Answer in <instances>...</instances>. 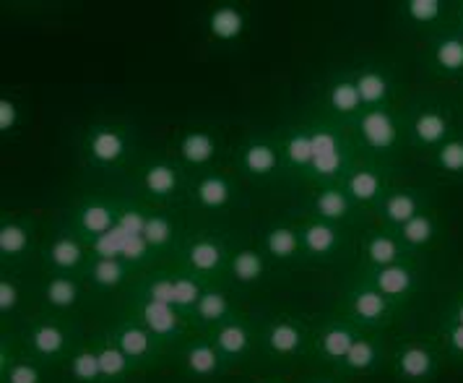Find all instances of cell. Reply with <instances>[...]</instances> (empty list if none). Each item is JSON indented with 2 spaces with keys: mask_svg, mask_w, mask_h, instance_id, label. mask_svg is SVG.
Instances as JSON below:
<instances>
[{
  "mask_svg": "<svg viewBox=\"0 0 463 383\" xmlns=\"http://www.w3.org/2000/svg\"><path fill=\"white\" fill-rule=\"evenodd\" d=\"M76 157L86 170L99 175L130 172L144 157L141 133L136 123L120 115H102L89 120L76 139Z\"/></svg>",
  "mask_w": 463,
  "mask_h": 383,
  "instance_id": "obj_1",
  "label": "cell"
},
{
  "mask_svg": "<svg viewBox=\"0 0 463 383\" xmlns=\"http://www.w3.org/2000/svg\"><path fill=\"white\" fill-rule=\"evenodd\" d=\"M130 188L141 204L151 209L188 206L190 172L175 159L172 151H144L136 168L128 172Z\"/></svg>",
  "mask_w": 463,
  "mask_h": 383,
  "instance_id": "obj_2",
  "label": "cell"
},
{
  "mask_svg": "<svg viewBox=\"0 0 463 383\" xmlns=\"http://www.w3.org/2000/svg\"><path fill=\"white\" fill-rule=\"evenodd\" d=\"M16 331L22 337L26 352L37 360L47 362L55 370H61L63 362L76 352V347L89 337L79 316L47 313V311L26 313L16 323Z\"/></svg>",
  "mask_w": 463,
  "mask_h": 383,
  "instance_id": "obj_3",
  "label": "cell"
},
{
  "mask_svg": "<svg viewBox=\"0 0 463 383\" xmlns=\"http://www.w3.org/2000/svg\"><path fill=\"white\" fill-rule=\"evenodd\" d=\"M307 126L313 133V165L307 172L305 188L326 186V183H341L349 168L362 157L352 133L334 120L320 118L317 112H310Z\"/></svg>",
  "mask_w": 463,
  "mask_h": 383,
  "instance_id": "obj_4",
  "label": "cell"
},
{
  "mask_svg": "<svg viewBox=\"0 0 463 383\" xmlns=\"http://www.w3.org/2000/svg\"><path fill=\"white\" fill-rule=\"evenodd\" d=\"M230 165L242 183L255 188L287 186L284 151L279 128L276 130H248L230 151Z\"/></svg>",
  "mask_w": 463,
  "mask_h": 383,
  "instance_id": "obj_5",
  "label": "cell"
},
{
  "mask_svg": "<svg viewBox=\"0 0 463 383\" xmlns=\"http://www.w3.org/2000/svg\"><path fill=\"white\" fill-rule=\"evenodd\" d=\"M403 102L378 110H362L357 118L346 126L362 157L399 165L401 151L406 147V128H403Z\"/></svg>",
  "mask_w": 463,
  "mask_h": 383,
  "instance_id": "obj_6",
  "label": "cell"
},
{
  "mask_svg": "<svg viewBox=\"0 0 463 383\" xmlns=\"http://www.w3.org/2000/svg\"><path fill=\"white\" fill-rule=\"evenodd\" d=\"M316 316L299 311H274L260 319V358L271 362H305L313 349Z\"/></svg>",
  "mask_w": 463,
  "mask_h": 383,
  "instance_id": "obj_7",
  "label": "cell"
},
{
  "mask_svg": "<svg viewBox=\"0 0 463 383\" xmlns=\"http://www.w3.org/2000/svg\"><path fill=\"white\" fill-rule=\"evenodd\" d=\"M403 128H406V147L420 154H430L448 141L461 123L458 112L448 100L440 97H420L403 102Z\"/></svg>",
  "mask_w": 463,
  "mask_h": 383,
  "instance_id": "obj_8",
  "label": "cell"
},
{
  "mask_svg": "<svg viewBox=\"0 0 463 383\" xmlns=\"http://www.w3.org/2000/svg\"><path fill=\"white\" fill-rule=\"evenodd\" d=\"M334 311L354 321L364 331H388L396 321L406 316L403 308L391 302L378 287H373L367 279H362L354 272L341 284Z\"/></svg>",
  "mask_w": 463,
  "mask_h": 383,
  "instance_id": "obj_9",
  "label": "cell"
},
{
  "mask_svg": "<svg viewBox=\"0 0 463 383\" xmlns=\"http://www.w3.org/2000/svg\"><path fill=\"white\" fill-rule=\"evenodd\" d=\"M169 151L190 175L213 170L219 165H227L230 157L227 130L219 123L180 126L169 139Z\"/></svg>",
  "mask_w": 463,
  "mask_h": 383,
  "instance_id": "obj_10",
  "label": "cell"
},
{
  "mask_svg": "<svg viewBox=\"0 0 463 383\" xmlns=\"http://www.w3.org/2000/svg\"><path fill=\"white\" fill-rule=\"evenodd\" d=\"M232 245L234 240L230 235L213 227L185 233L180 248L172 255V263L203 282H227Z\"/></svg>",
  "mask_w": 463,
  "mask_h": 383,
  "instance_id": "obj_11",
  "label": "cell"
},
{
  "mask_svg": "<svg viewBox=\"0 0 463 383\" xmlns=\"http://www.w3.org/2000/svg\"><path fill=\"white\" fill-rule=\"evenodd\" d=\"M445 368L440 344L430 331L403 337L391 347L388 376L393 383H438Z\"/></svg>",
  "mask_w": 463,
  "mask_h": 383,
  "instance_id": "obj_12",
  "label": "cell"
},
{
  "mask_svg": "<svg viewBox=\"0 0 463 383\" xmlns=\"http://www.w3.org/2000/svg\"><path fill=\"white\" fill-rule=\"evenodd\" d=\"M209 282L198 279L185 269L167 263V266H151L144 269L138 279L133 282V287L126 292V298L151 300V302H167V305H177L188 313L195 305V300L201 298L203 287Z\"/></svg>",
  "mask_w": 463,
  "mask_h": 383,
  "instance_id": "obj_13",
  "label": "cell"
},
{
  "mask_svg": "<svg viewBox=\"0 0 463 383\" xmlns=\"http://www.w3.org/2000/svg\"><path fill=\"white\" fill-rule=\"evenodd\" d=\"M43 219L32 209H5L0 214V269L26 272L37 261L44 237Z\"/></svg>",
  "mask_w": 463,
  "mask_h": 383,
  "instance_id": "obj_14",
  "label": "cell"
},
{
  "mask_svg": "<svg viewBox=\"0 0 463 383\" xmlns=\"http://www.w3.org/2000/svg\"><path fill=\"white\" fill-rule=\"evenodd\" d=\"M188 206L193 212L211 214V216L240 212L248 206L245 183L240 180V175L230 162L213 170L190 175Z\"/></svg>",
  "mask_w": 463,
  "mask_h": 383,
  "instance_id": "obj_15",
  "label": "cell"
},
{
  "mask_svg": "<svg viewBox=\"0 0 463 383\" xmlns=\"http://www.w3.org/2000/svg\"><path fill=\"white\" fill-rule=\"evenodd\" d=\"M297 219H316V222H328L349 230H364L373 225V219L359 209V204L344 191L341 183H326V186H313L299 191V204L292 212Z\"/></svg>",
  "mask_w": 463,
  "mask_h": 383,
  "instance_id": "obj_16",
  "label": "cell"
},
{
  "mask_svg": "<svg viewBox=\"0 0 463 383\" xmlns=\"http://www.w3.org/2000/svg\"><path fill=\"white\" fill-rule=\"evenodd\" d=\"M99 329L126 352L141 373L159 370V368L172 362V352L167 347L156 340L148 329H144L138 321L126 316L123 311H115Z\"/></svg>",
  "mask_w": 463,
  "mask_h": 383,
  "instance_id": "obj_17",
  "label": "cell"
},
{
  "mask_svg": "<svg viewBox=\"0 0 463 383\" xmlns=\"http://www.w3.org/2000/svg\"><path fill=\"white\" fill-rule=\"evenodd\" d=\"M118 311H123L126 316L138 321L144 329H148L156 340L167 347L172 355L195 334V326H193L190 316L183 308H177V305L126 298Z\"/></svg>",
  "mask_w": 463,
  "mask_h": 383,
  "instance_id": "obj_18",
  "label": "cell"
},
{
  "mask_svg": "<svg viewBox=\"0 0 463 383\" xmlns=\"http://www.w3.org/2000/svg\"><path fill=\"white\" fill-rule=\"evenodd\" d=\"M97 255L94 240L79 233L73 225L55 227L44 233L43 248H40V272H55V274H84L89 261Z\"/></svg>",
  "mask_w": 463,
  "mask_h": 383,
  "instance_id": "obj_19",
  "label": "cell"
},
{
  "mask_svg": "<svg viewBox=\"0 0 463 383\" xmlns=\"http://www.w3.org/2000/svg\"><path fill=\"white\" fill-rule=\"evenodd\" d=\"M297 222H299L307 266H317V269L338 266L344 258H354L357 254V237H354L359 235L357 230L316 222V219H297Z\"/></svg>",
  "mask_w": 463,
  "mask_h": 383,
  "instance_id": "obj_20",
  "label": "cell"
},
{
  "mask_svg": "<svg viewBox=\"0 0 463 383\" xmlns=\"http://www.w3.org/2000/svg\"><path fill=\"white\" fill-rule=\"evenodd\" d=\"M172 368L183 383H219L234 370L203 331H195L172 355Z\"/></svg>",
  "mask_w": 463,
  "mask_h": 383,
  "instance_id": "obj_21",
  "label": "cell"
},
{
  "mask_svg": "<svg viewBox=\"0 0 463 383\" xmlns=\"http://www.w3.org/2000/svg\"><path fill=\"white\" fill-rule=\"evenodd\" d=\"M367 334L364 329H359L354 321L336 313L334 308L323 316H316L313 326V349H310V362H316L317 368H331L336 370L341 360L349 355V349L354 347V341Z\"/></svg>",
  "mask_w": 463,
  "mask_h": 383,
  "instance_id": "obj_22",
  "label": "cell"
},
{
  "mask_svg": "<svg viewBox=\"0 0 463 383\" xmlns=\"http://www.w3.org/2000/svg\"><path fill=\"white\" fill-rule=\"evenodd\" d=\"M399 165L378 162L370 157H359L357 162L344 175L341 186L359 204V209L373 219V212L380 206V201L396 186Z\"/></svg>",
  "mask_w": 463,
  "mask_h": 383,
  "instance_id": "obj_23",
  "label": "cell"
},
{
  "mask_svg": "<svg viewBox=\"0 0 463 383\" xmlns=\"http://www.w3.org/2000/svg\"><path fill=\"white\" fill-rule=\"evenodd\" d=\"M421 68L432 79L463 84V29L456 19L453 24L442 26L440 32L424 37Z\"/></svg>",
  "mask_w": 463,
  "mask_h": 383,
  "instance_id": "obj_24",
  "label": "cell"
},
{
  "mask_svg": "<svg viewBox=\"0 0 463 383\" xmlns=\"http://www.w3.org/2000/svg\"><path fill=\"white\" fill-rule=\"evenodd\" d=\"M206 334L232 368H240L260 358V319H255L248 311H240L237 316H232L230 321H224L222 326L211 329Z\"/></svg>",
  "mask_w": 463,
  "mask_h": 383,
  "instance_id": "obj_25",
  "label": "cell"
},
{
  "mask_svg": "<svg viewBox=\"0 0 463 383\" xmlns=\"http://www.w3.org/2000/svg\"><path fill=\"white\" fill-rule=\"evenodd\" d=\"M89 295H91V290H89L86 279L79 274L40 272V277L34 279V311L76 316V311L84 305Z\"/></svg>",
  "mask_w": 463,
  "mask_h": 383,
  "instance_id": "obj_26",
  "label": "cell"
},
{
  "mask_svg": "<svg viewBox=\"0 0 463 383\" xmlns=\"http://www.w3.org/2000/svg\"><path fill=\"white\" fill-rule=\"evenodd\" d=\"M362 110H364V105H362L359 89L354 84L352 68L334 71L317 89L316 110L313 112H317L326 120H334L338 126L346 128Z\"/></svg>",
  "mask_w": 463,
  "mask_h": 383,
  "instance_id": "obj_27",
  "label": "cell"
},
{
  "mask_svg": "<svg viewBox=\"0 0 463 383\" xmlns=\"http://www.w3.org/2000/svg\"><path fill=\"white\" fill-rule=\"evenodd\" d=\"M260 248L271 258L276 272H295V269H307V258L302 248V235H299V222L295 216H281L271 219L260 227L255 237Z\"/></svg>",
  "mask_w": 463,
  "mask_h": 383,
  "instance_id": "obj_28",
  "label": "cell"
},
{
  "mask_svg": "<svg viewBox=\"0 0 463 383\" xmlns=\"http://www.w3.org/2000/svg\"><path fill=\"white\" fill-rule=\"evenodd\" d=\"M354 274L362 279H367L373 287H378L380 292L391 302H396L399 308L409 311L417 298L424 290V269H421V258L417 261H403V263H393V266H385V269H375V272H357L352 269Z\"/></svg>",
  "mask_w": 463,
  "mask_h": 383,
  "instance_id": "obj_29",
  "label": "cell"
},
{
  "mask_svg": "<svg viewBox=\"0 0 463 383\" xmlns=\"http://www.w3.org/2000/svg\"><path fill=\"white\" fill-rule=\"evenodd\" d=\"M203 32H206V40L216 47H224V50L240 47L253 32V11L237 0L213 3L203 16Z\"/></svg>",
  "mask_w": 463,
  "mask_h": 383,
  "instance_id": "obj_30",
  "label": "cell"
},
{
  "mask_svg": "<svg viewBox=\"0 0 463 383\" xmlns=\"http://www.w3.org/2000/svg\"><path fill=\"white\" fill-rule=\"evenodd\" d=\"M403 261H417L406 251L396 230L380 227V225H367L357 235V254H354V269L357 272H375Z\"/></svg>",
  "mask_w": 463,
  "mask_h": 383,
  "instance_id": "obj_31",
  "label": "cell"
},
{
  "mask_svg": "<svg viewBox=\"0 0 463 383\" xmlns=\"http://www.w3.org/2000/svg\"><path fill=\"white\" fill-rule=\"evenodd\" d=\"M391 347L385 340V331H367L362 334L354 347L349 349V355L341 360L336 373H341L346 381H370L378 378L383 373H388L391 365Z\"/></svg>",
  "mask_w": 463,
  "mask_h": 383,
  "instance_id": "obj_32",
  "label": "cell"
},
{
  "mask_svg": "<svg viewBox=\"0 0 463 383\" xmlns=\"http://www.w3.org/2000/svg\"><path fill=\"white\" fill-rule=\"evenodd\" d=\"M240 311H245L242 290L232 287L230 282H209L201 298L195 300V305L188 311V316L195 331L206 334L211 329L222 326L224 321H230L232 316H237Z\"/></svg>",
  "mask_w": 463,
  "mask_h": 383,
  "instance_id": "obj_33",
  "label": "cell"
},
{
  "mask_svg": "<svg viewBox=\"0 0 463 383\" xmlns=\"http://www.w3.org/2000/svg\"><path fill=\"white\" fill-rule=\"evenodd\" d=\"M438 206L435 196L424 186H406V183H396L388 196L380 201V206L373 212V225L388 227V230H399L403 225H409L414 216L421 212Z\"/></svg>",
  "mask_w": 463,
  "mask_h": 383,
  "instance_id": "obj_34",
  "label": "cell"
},
{
  "mask_svg": "<svg viewBox=\"0 0 463 383\" xmlns=\"http://www.w3.org/2000/svg\"><path fill=\"white\" fill-rule=\"evenodd\" d=\"M352 76H354L364 110L401 105V81L393 65L383 63V61H362L352 65Z\"/></svg>",
  "mask_w": 463,
  "mask_h": 383,
  "instance_id": "obj_35",
  "label": "cell"
},
{
  "mask_svg": "<svg viewBox=\"0 0 463 383\" xmlns=\"http://www.w3.org/2000/svg\"><path fill=\"white\" fill-rule=\"evenodd\" d=\"M276 274V266L266 251L260 248L258 240H242L234 243L230 254V266H227V282L232 287L248 292V290H258L266 287L269 279Z\"/></svg>",
  "mask_w": 463,
  "mask_h": 383,
  "instance_id": "obj_36",
  "label": "cell"
},
{
  "mask_svg": "<svg viewBox=\"0 0 463 383\" xmlns=\"http://www.w3.org/2000/svg\"><path fill=\"white\" fill-rule=\"evenodd\" d=\"M141 272H144V269H141L138 263H133L126 255L97 254L89 261V266H86L81 277L86 279L91 295L107 298V295L128 292Z\"/></svg>",
  "mask_w": 463,
  "mask_h": 383,
  "instance_id": "obj_37",
  "label": "cell"
},
{
  "mask_svg": "<svg viewBox=\"0 0 463 383\" xmlns=\"http://www.w3.org/2000/svg\"><path fill=\"white\" fill-rule=\"evenodd\" d=\"M68 225H73L79 233H84L89 240L97 243L102 237H109L118 230H123V206L115 198L89 196L76 206Z\"/></svg>",
  "mask_w": 463,
  "mask_h": 383,
  "instance_id": "obj_38",
  "label": "cell"
},
{
  "mask_svg": "<svg viewBox=\"0 0 463 383\" xmlns=\"http://www.w3.org/2000/svg\"><path fill=\"white\" fill-rule=\"evenodd\" d=\"M279 139H281V151H284L287 186L302 191L310 165H313V133H310L307 120H297V123L279 128Z\"/></svg>",
  "mask_w": 463,
  "mask_h": 383,
  "instance_id": "obj_39",
  "label": "cell"
},
{
  "mask_svg": "<svg viewBox=\"0 0 463 383\" xmlns=\"http://www.w3.org/2000/svg\"><path fill=\"white\" fill-rule=\"evenodd\" d=\"M396 19L409 32H420L421 37H430L440 32L442 26L456 19V3L448 0H406L396 5Z\"/></svg>",
  "mask_w": 463,
  "mask_h": 383,
  "instance_id": "obj_40",
  "label": "cell"
},
{
  "mask_svg": "<svg viewBox=\"0 0 463 383\" xmlns=\"http://www.w3.org/2000/svg\"><path fill=\"white\" fill-rule=\"evenodd\" d=\"M34 311V279L26 272L0 269V326H16Z\"/></svg>",
  "mask_w": 463,
  "mask_h": 383,
  "instance_id": "obj_41",
  "label": "cell"
},
{
  "mask_svg": "<svg viewBox=\"0 0 463 383\" xmlns=\"http://www.w3.org/2000/svg\"><path fill=\"white\" fill-rule=\"evenodd\" d=\"M396 233L409 254L414 258H424L445 237V219H442L440 209L432 206V209L421 212L420 216H414L409 225L399 227Z\"/></svg>",
  "mask_w": 463,
  "mask_h": 383,
  "instance_id": "obj_42",
  "label": "cell"
},
{
  "mask_svg": "<svg viewBox=\"0 0 463 383\" xmlns=\"http://www.w3.org/2000/svg\"><path fill=\"white\" fill-rule=\"evenodd\" d=\"M89 337H91V344L97 349V358H99V368H102L105 383H138V378L144 373L133 365V360L128 358L115 341L107 337L102 329L89 331Z\"/></svg>",
  "mask_w": 463,
  "mask_h": 383,
  "instance_id": "obj_43",
  "label": "cell"
},
{
  "mask_svg": "<svg viewBox=\"0 0 463 383\" xmlns=\"http://www.w3.org/2000/svg\"><path fill=\"white\" fill-rule=\"evenodd\" d=\"M427 165L445 183L463 186V126L448 141H442L438 149L427 154Z\"/></svg>",
  "mask_w": 463,
  "mask_h": 383,
  "instance_id": "obj_44",
  "label": "cell"
},
{
  "mask_svg": "<svg viewBox=\"0 0 463 383\" xmlns=\"http://www.w3.org/2000/svg\"><path fill=\"white\" fill-rule=\"evenodd\" d=\"M58 373L63 376V383H105L97 349L91 344V337H86L76 347V352L63 362V368Z\"/></svg>",
  "mask_w": 463,
  "mask_h": 383,
  "instance_id": "obj_45",
  "label": "cell"
},
{
  "mask_svg": "<svg viewBox=\"0 0 463 383\" xmlns=\"http://www.w3.org/2000/svg\"><path fill=\"white\" fill-rule=\"evenodd\" d=\"M26 126H29V105L14 89H3V94H0V139H3V144L16 141Z\"/></svg>",
  "mask_w": 463,
  "mask_h": 383,
  "instance_id": "obj_46",
  "label": "cell"
},
{
  "mask_svg": "<svg viewBox=\"0 0 463 383\" xmlns=\"http://www.w3.org/2000/svg\"><path fill=\"white\" fill-rule=\"evenodd\" d=\"M55 368H50L47 362L32 358L29 352L22 360L14 362L8 370L0 373V383H52L55 378Z\"/></svg>",
  "mask_w": 463,
  "mask_h": 383,
  "instance_id": "obj_47",
  "label": "cell"
},
{
  "mask_svg": "<svg viewBox=\"0 0 463 383\" xmlns=\"http://www.w3.org/2000/svg\"><path fill=\"white\" fill-rule=\"evenodd\" d=\"M430 334L440 344L445 362L448 365H456V368H463V323L438 319L435 326L430 329Z\"/></svg>",
  "mask_w": 463,
  "mask_h": 383,
  "instance_id": "obj_48",
  "label": "cell"
},
{
  "mask_svg": "<svg viewBox=\"0 0 463 383\" xmlns=\"http://www.w3.org/2000/svg\"><path fill=\"white\" fill-rule=\"evenodd\" d=\"M26 355L22 337L16 326H0V373L8 370L14 362H19Z\"/></svg>",
  "mask_w": 463,
  "mask_h": 383,
  "instance_id": "obj_49",
  "label": "cell"
},
{
  "mask_svg": "<svg viewBox=\"0 0 463 383\" xmlns=\"http://www.w3.org/2000/svg\"><path fill=\"white\" fill-rule=\"evenodd\" d=\"M295 383H352V381H346L341 373L331 370V368H317L316 365V370H307V373H302V376H299Z\"/></svg>",
  "mask_w": 463,
  "mask_h": 383,
  "instance_id": "obj_50",
  "label": "cell"
},
{
  "mask_svg": "<svg viewBox=\"0 0 463 383\" xmlns=\"http://www.w3.org/2000/svg\"><path fill=\"white\" fill-rule=\"evenodd\" d=\"M440 319L463 323V292H456V295H450L448 305H445V311L440 313Z\"/></svg>",
  "mask_w": 463,
  "mask_h": 383,
  "instance_id": "obj_51",
  "label": "cell"
},
{
  "mask_svg": "<svg viewBox=\"0 0 463 383\" xmlns=\"http://www.w3.org/2000/svg\"><path fill=\"white\" fill-rule=\"evenodd\" d=\"M248 383H295V381H289V378H284V376H258V378H250Z\"/></svg>",
  "mask_w": 463,
  "mask_h": 383,
  "instance_id": "obj_52",
  "label": "cell"
},
{
  "mask_svg": "<svg viewBox=\"0 0 463 383\" xmlns=\"http://www.w3.org/2000/svg\"><path fill=\"white\" fill-rule=\"evenodd\" d=\"M456 24L463 29V3H456Z\"/></svg>",
  "mask_w": 463,
  "mask_h": 383,
  "instance_id": "obj_53",
  "label": "cell"
},
{
  "mask_svg": "<svg viewBox=\"0 0 463 383\" xmlns=\"http://www.w3.org/2000/svg\"><path fill=\"white\" fill-rule=\"evenodd\" d=\"M461 110H463V84H461Z\"/></svg>",
  "mask_w": 463,
  "mask_h": 383,
  "instance_id": "obj_54",
  "label": "cell"
}]
</instances>
